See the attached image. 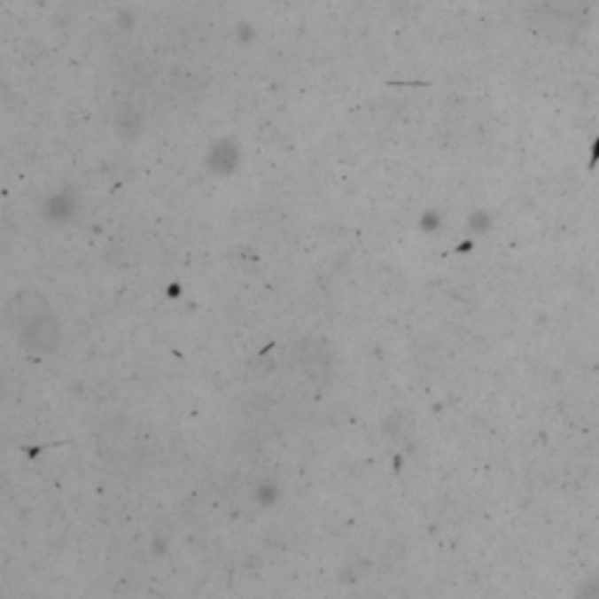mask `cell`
Returning a JSON list of instances; mask_svg holds the SVG:
<instances>
[{
	"label": "cell",
	"mask_w": 599,
	"mask_h": 599,
	"mask_svg": "<svg viewBox=\"0 0 599 599\" xmlns=\"http://www.w3.org/2000/svg\"><path fill=\"white\" fill-rule=\"evenodd\" d=\"M24 342L35 352H52L59 345V326L52 316H35L24 332Z\"/></svg>",
	"instance_id": "6da1fadb"
},
{
	"label": "cell",
	"mask_w": 599,
	"mask_h": 599,
	"mask_svg": "<svg viewBox=\"0 0 599 599\" xmlns=\"http://www.w3.org/2000/svg\"><path fill=\"white\" fill-rule=\"evenodd\" d=\"M237 162H239V152L229 144H221L211 150L209 164L215 174H232L237 169Z\"/></svg>",
	"instance_id": "3957f363"
},
{
	"label": "cell",
	"mask_w": 599,
	"mask_h": 599,
	"mask_svg": "<svg viewBox=\"0 0 599 599\" xmlns=\"http://www.w3.org/2000/svg\"><path fill=\"white\" fill-rule=\"evenodd\" d=\"M43 215L50 222H68L75 215V199L66 192L50 197L43 206Z\"/></svg>",
	"instance_id": "7a4b0ae2"
},
{
	"label": "cell",
	"mask_w": 599,
	"mask_h": 599,
	"mask_svg": "<svg viewBox=\"0 0 599 599\" xmlns=\"http://www.w3.org/2000/svg\"><path fill=\"white\" fill-rule=\"evenodd\" d=\"M276 499H279V487L274 482L265 480L258 485V489H255V502L261 503V506H272Z\"/></svg>",
	"instance_id": "277c9868"
},
{
	"label": "cell",
	"mask_w": 599,
	"mask_h": 599,
	"mask_svg": "<svg viewBox=\"0 0 599 599\" xmlns=\"http://www.w3.org/2000/svg\"><path fill=\"white\" fill-rule=\"evenodd\" d=\"M419 225H422L424 232H436L438 225H440V215H438V211H426V214L422 215Z\"/></svg>",
	"instance_id": "5b68a950"
}]
</instances>
